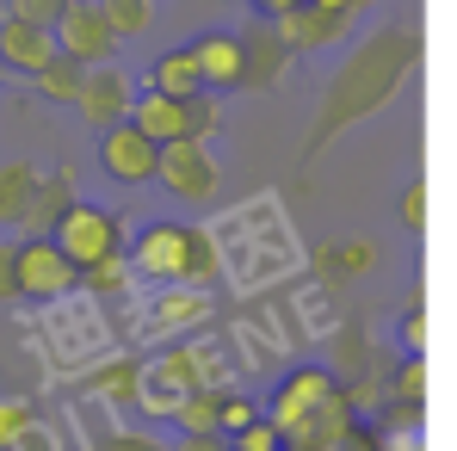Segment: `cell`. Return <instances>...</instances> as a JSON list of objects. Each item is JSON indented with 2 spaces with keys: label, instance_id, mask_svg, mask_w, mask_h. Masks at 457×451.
Segmentation results:
<instances>
[{
  "label": "cell",
  "instance_id": "6da1fadb",
  "mask_svg": "<svg viewBox=\"0 0 457 451\" xmlns=\"http://www.w3.org/2000/svg\"><path fill=\"white\" fill-rule=\"evenodd\" d=\"M130 266L154 279V285H192V279H211L217 272V247L211 235L198 229H179V223H149L130 247Z\"/></svg>",
  "mask_w": 457,
  "mask_h": 451
},
{
  "label": "cell",
  "instance_id": "7a4b0ae2",
  "mask_svg": "<svg viewBox=\"0 0 457 451\" xmlns=\"http://www.w3.org/2000/svg\"><path fill=\"white\" fill-rule=\"evenodd\" d=\"M217 105L211 99H167V93H149V99H137V112H130V124L154 137L161 149L167 143H204L211 130H217Z\"/></svg>",
  "mask_w": 457,
  "mask_h": 451
},
{
  "label": "cell",
  "instance_id": "3957f363",
  "mask_svg": "<svg viewBox=\"0 0 457 451\" xmlns=\"http://www.w3.org/2000/svg\"><path fill=\"white\" fill-rule=\"evenodd\" d=\"M56 247L75 260V272H93L112 254H124V229H118L112 211H99V205H69L62 223H56Z\"/></svg>",
  "mask_w": 457,
  "mask_h": 451
},
{
  "label": "cell",
  "instance_id": "277c9868",
  "mask_svg": "<svg viewBox=\"0 0 457 451\" xmlns=\"http://www.w3.org/2000/svg\"><path fill=\"white\" fill-rule=\"evenodd\" d=\"M75 291V260L56 247V235H25L19 241V297L56 303Z\"/></svg>",
  "mask_w": 457,
  "mask_h": 451
},
{
  "label": "cell",
  "instance_id": "5b68a950",
  "mask_svg": "<svg viewBox=\"0 0 457 451\" xmlns=\"http://www.w3.org/2000/svg\"><path fill=\"white\" fill-rule=\"evenodd\" d=\"M192 389H198V377L186 365V353H161V359H149L143 377H137V408L154 414V421H173Z\"/></svg>",
  "mask_w": 457,
  "mask_h": 451
},
{
  "label": "cell",
  "instance_id": "8992f818",
  "mask_svg": "<svg viewBox=\"0 0 457 451\" xmlns=\"http://www.w3.org/2000/svg\"><path fill=\"white\" fill-rule=\"evenodd\" d=\"M56 44H62V56H75V63H87V69H99V63H112L118 31L105 25L99 0H69V13L56 19Z\"/></svg>",
  "mask_w": 457,
  "mask_h": 451
},
{
  "label": "cell",
  "instance_id": "52a82bcc",
  "mask_svg": "<svg viewBox=\"0 0 457 451\" xmlns=\"http://www.w3.org/2000/svg\"><path fill=\"white\" fill-rule=\"evenodd\" d=\"M99 167L124 186H143L161 173V143L143 137L137 124H112V130H99Z\"/></svg>",
  "mask_w": 457,
  "mask_h": 451
},
{
  "label": "cell",
  "instance_id": "ba28073f",
  "mask_svg": "<svg viewBox=\"0 0 457 451\" xmlns=\"http://www.w3.org/2000/svg\"><path fill=\"white\" fill-rule=\"evenodd\" d=\"M161 186L173 198H186V205L217 198V161H211V149L204 143H167L161 149Z\"/></svg>",
  "mask_w": 457,
  "mask_h": 451
},
{
  "label": "cell",
  "instance_id": "9c48e42d",
  "mask_svg": "<svg viewBox=\"0 0 457 451\" xmlns=\"http://www.w3.org/2000/svg\"><path fill=\"white\" fill-rule=\"evenodd\" d=\"M56 56H62V44H56V31H50V25H31V19L0 13V63H6V69H19V75L37 80Z\"/></svg>",
  "mask_w": 457,
  "mask_h": 451
},
{
  "label": "cell",
  "instance_id": "30bf717a",
  "mask_svg": "<svg viewBox=\"0 0 457 451\" xmlns=\"http://www.w3.org/2000/svg\"><path fill=\"white\" fill-rule=\"evenodd\" d=\"M75 105H80V118H87V124L112 130V124H130V112H137V93H130V80L118 75L112 63H99V69H87Z\"/></svg>",
  "mask_w": 457,
  "mask_h": 451
},
{
  "label": "cell",
  "instance_id": "8fae6325",
  "mask_svg": "<svg viewBox=\"0 0 457 451\" xmlns=\"http://www.w3.org/2000/svg\"><path fill=\"white\" fill-rule=\"evenodd\" d=\"M334 402V389H328V377L321 372H297L285 389H278V408H272V427L278 433H309V421L321 414Z\"/></svg>",
  "mask_w": 457,
  "mask_h": 451
},
{
  "label": "cell",
  "instance_id": "7c38bea8",
  "mask_svg": "<svg viewBox=\"0 0 457 451\" xmlns=\"http://www.w3.org/2000/svg\"><path fill=\"white\" fill-rule=\"evenodd\" d=\"M346 6H353V0H303L291 19H278V38H285L291 50H315V44H328V38L340 31Z\"/></svg>",
  "mask_w": 457,
  "mask_h": 451
},
{
  "label": "cell",
  "instance_id": "4fadbf2b",
  "mask_svg": "<svg viewBox=\"0 0 457 451\" xmlns=\"http://www.w3.org/2000/svg\"><path fill=\"white\" fill-rule=\"evenodd\" d=\"M149 93H167V99H204V69H198V50H167L149 69Z\"/></svg>",
  "mask_w": 457,
  "mask_h": 451
},
{
  "label": "cell",
  "instance_id": "5bb4252c",
  "mask_svg": "<svg viewBox=\"0 0 457 451\" xmlns=\"http://www.w3.org/2000/svg\"><path fill=\"white\" fill-rule=\"evenodd\" d=\"M192 50H198L204 87H241V80H247V50H241V38H204V44H192Z\"/></svg>",
  "mask_w": 457,
  "mask_h": 451
},
{
  "label": "cell",
  "instance_id": "9a60e30c",
  "mask_svg": "<svg viewBox=\"0 0 457 451\" xmlns=\"http://www.w3.org/2000/svg\"><path fill=\"white\" fill-rule=\"evenodd\" d=\"M154 328L161 334H173V328H198V322H211V297L204 291H186V285H167L161 297H154Z\"/></svg>",
  "mask_w": 457,
  "mask_h": 451
},
{
  "label": "cell",
  "instance_id": "2e32d148",
  "mask_svg": "<svg viewBox=\"0 0 457 451\" xmlns=\"http://www.w3.org/2000/svg\"><path fill=\"white\" fill-rule=\"evenodd\" d=\"M37 180H44V173H37V167H31V161H6V167H0V223H25V211H31V198H37Z\"/></svg>",
  "mask_w": 457,
  "mask_h": 451
},
{
  "label": "cell",
  "instance_id": "e0dca14e",
  "mask_svg": "<svg viewBox=\"0 0 457 451\" xmlns=\"http://www.w3.org/2000/svg\"><path fill=\"white\" fill-rule=\"evenodd\" d=\"M62 211H69V180H37V198H31V211H25V235H56L62 223Z\"/></svg>",
  "mask_w": 457,
  "mask_h": 451
},
{
  "label": "cell",
  "instance_id": "ac0fdd59",
  "mask_svg": "<svg viewBox=\"0 0 457 451\" xmlns=\"http://www.w3.org/2000/svg\"><path fill=\"white\" fill-rule=\"evenodd\" d=\"M241 50H247V80H272L285 69V38L278 31H253V38H241Z\"/></svg>",
  "mask_w": 457,
  "mask_h": 451
},
{
  "label": "cell",
  "instance_id": "d6986e66",
  "mask_svg": "<svg viewBox=\"0 0 457 451\" xmlns=\"http://www.w3.org/2000/svg\"><path fill=\"white\" fill-rule=\"evenodd\" d=\"M80 80H87V63L56 56V63L37 75V93H44V99H69V105H75V99H80Z\"/></svg>",
  "mask_w": 457,
  "mask_h": 451
},
{
  "label": "cell",
  "instance_id": "ffe728a7",
  "mask_svg": "<svg viewBox=\"0 0 457 451\" xmlns=\"http://www.w3.org/2000/svg\"><path fill=\"white\" fill-rule=\"evenodd\" d=\"M99 13H105V25L118 31V38H143L149 31V0H99Z\"/></svg>",
  "mask_w": 457,
  "mask_h": 451
},
{
  "label": "cell",
  "instance_id": "44dd1931",
  "mask_svg": "<svg viewBox=\"0 0 457 451\" xmlns=\"http://www.w3.org/2000/svg\"><path fill=\"white\" fill-rule=\"evenodd\" d=\"M253 421H260V402H247V396H235V389H223V396H217V433H223V439L247 433Z\"/></svg>",
  "mask_w": 457,
  "mask_h": 451
},
{
  "label": "cell",
  "instance_id": "7402d4cb",
  "mask_svg": "<svg viewBox=\"0 0 457 451\" xmlns=\"http://www.w3.org/2000/svg\"><path fill=\"white\" fill-rule=\"evenodd\" d=\"M173 421H179V433H217V389H192Z\"/></svg>",
  "mask_w": 457,
  "mask_h": 451
},
{
  "label": "cell",
  "instance_id": "603a6c76",
  "mask_svg": "<svg viewBox=\"0 0 457 451\" xmlns=\"http://www.w3.org/2000/svg\"><path fill=\"white\" fill-rule=\"evenodd\" d=\"M31 427H37V421H31V402H25V396H0V451H12Z\"/></svg>",
  "mask_w": 457,
  "mask_h": 451
},
{
  "label": "cell",
  "instance_id": "cb8c5ba5",
  "mask_svg": "<svg viewBox=\"0 0 457 451\" xmlns=\"http://www.w3.org/2000/svg\"><path fill=\"white\" fill-rule=\"evenodd\" d=\"M6 13H12V19H31V25H50V31H56V19L69 13V0H12Z\"/></svg>",
  "mask_w": 457,
  "mask_h": 451
},
{
  "label": "cell",
  "instance_id": "d4e9b609",
  "mask_svg": "<svg viewBox=\"0 0 457 451\" xmlns=\"http://www.w3.org/2000/svg\"><path fill=\"white\" fill-rule=\"evenodd\" d=\"M228 451H285V433L272 427V421H253L247 433H235V446Z\"/></svg>",
  "mask_w": 457,
  "mask_h": 451
},
{
  "label": "cell",
  "instance_id": "484cf974",
  "mask_svg": "<svg viewBox=\"0 0 457 451\" xmlns=\"http://www.w3.org/2000/svg\"><path fill=\"white\" fill-rule=\"evenodd\" d=\"M130 272H137V266H130L124 254H112V260H105V266H93L87 279H93V291H124V285H130Z\"/></svg>",
  "mask_w": 457,
  "mask_h": 451
},
{
  "label": "cell",
  "instance_id": "4316f807",
  "mask_svg": "<svg viewBox=\"0 0 457 451\" xmlns=\"http://www.w3.org/2000/svg\"><path fill=\"white\" fill-rule=\"evenodd\" d=\"M137 377H143V365H118V372H99V396H124V402H137Z\"/></svg>",
  "mask_w": 457,
  "mask_h": 451
},
{
  "label": "cell",
  "instance_id": "83f0119b",
  "mask_svg": "<svg viewBox=\"0 0 457 451\" xmlns=\"http://www.w3.org/2000/svg\"><path fill=\"white\" fill-rule=\"evenodd\" d=\"M19 297V247H6L0 241V303Z\"/></svg>",
  "mask_w": 457,
  "mask_h": 451
},
{
  "label": "cell",
  "instance_id": "f1b7e54d",
  "mask_svg": "<svg viewBox=\"0 0 457 451\" xmlns=\"http://www.w3.org/2000/svg\"><path fill=\"white\" fill-rule=\"evenodd\" d=\"M402 223H408V229L427 223V192H420V186H408V198H402Z\"/></svg>",
  "mask_w": 457,
  "mask_h": 451
},
{
  "label": "cell",
  "instance_id": "f546056e",
  "mask_svg": "<svg viewBox=\"0 0 457 451\" xmlns=\"http://www.w3.org/2000/svg\"><path fill=\"white\" fill-rule=\"evenodd\" d=\"M173 451H228V446H223V433H179Z\"/></svg>",
  "mask_w": 457,
  "mask_h": 451
},
{
  "label": "cell",
  "instance_id": "4dcf8cb0",
  "mask_svg": "<svg viewBox=\"0 0 457 451\" xmlns=\"http://www.w3.org/2000/svg\"><path fill=\"white\" fill-rule=\"evenodd\" d=\"M402 396H427V365H420V359L402 372Z\"/></svg>",
  "mask_w": 457,
  "mask_h": 451
},
{
  "label": "cell",
  "instance_id": "1f68e13d",
  "mask_svg": "<svg viewBox=\"0 0 457 451\" xmlns=\"http://www.w3.org/2000/svg\"><path fill=\"white\" fill-rule=\"evenodd\" d=\"M253 6H266V19H291L303 0H253Z\"/></svg>",
  "mask_w": 457,
  "mask_h": 451
},
{
  "label": "cell",
  "instance_id": "d6a6232c",
  "mask_svg": "<svg viewBox=\"0 0 457 451\" xmlns=\"http://www.w3.org/2000/svg\"><path fill=\"white\" fill-rule=\"evenodd\" d=\"M12 451H56V446H50V433H37V427H31V433H25Z\"/></svg>",
  "mask_w": 457,
  "mask_h": 451
},
{
  "label": "cell",
  "instance_id": "836d02e7",
  "mask_svg": "<svg viewBox=\"0 0 457 451\" xmlns=\"http://www.w3.org/2000/svg\"><path fill=\"white\" fill-rule=\"evenodd\" d=\"M112 451H161V446H149V439H118Z\"/></svg>",
  "mask_w": 457,
  "mask_h": 451
},
{
  "label": "cell",
  "instance_id": "e575fe53",
  "mask_svg": "<svg viewBox=\"0 0 457 451\" xmlns=\"http://www.w3.org/2000/svg\"><path fill=\"white\" fill-rule=\"evenodd\" d=\"M0 75H6V63H0Z\"/></svg>",
  "mask_w": 457,
  "mask_h": 451
},
{
  "label": "cell",
  "instance_id": "d590c367",
  "mask_svg": "<svg viewBox=\"0 0 457 451\" xmlns=\"http://www.w3.org/2000/svg\"><path fill=\"white\" fill-rule=\"evenodd\" d=\"M6 6H12V0H6Z\"/></svg>",
  "mask_w": 457,
  "mask_h": 451
}]
</instances>
